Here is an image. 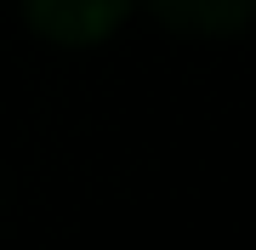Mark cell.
I'll list each match as a JSON object with an SVG mask.
<instances>
[{"label": "cell", "instance_id": "6da1fadb", "mask_svg": "<svg viewBox=\"0 0 256 250\" xmlns=\"http://www.w3.org/2000/svg\"><path fill=\"white\" fill-rule=\"evenodd\" d=\"M131 0H23V17L52 46H97L108 40Z\"/></svg>", "mask_w": 256, "mask_h": 250}, {"label": "cell", "instance_id": "7a4b0ae2", "mask_svg": "<svg viewBox=\"0 0 256 250\" xmlns=\"http://www.w3.org/2000/svg\"><path fill=\"white\" fill-rule=\"evenodd\" d=\"M171 34H194V40H228L250 23L256 0H142Z\"/></svg>", "mask_w": 256, "mask_h": 250}]
</instances>
